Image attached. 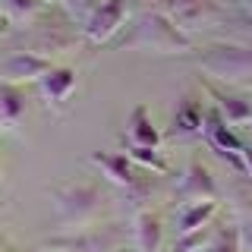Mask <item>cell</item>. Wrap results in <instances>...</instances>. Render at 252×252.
I'll use <instances>...</instances> for the list:
<instances>
[{
  "label": "cell",
  "mask_w": 252,
  "mask_h": 252,
  "mask_svg": "<svg viewBox=\"0 0 252 252\" xmlns=\"http://www.w3.org/2000/svg\"><path fill=\"white\" fill-rule=\"evenodd\" d=\"M3 29H6V13H3V6H0V35H3Z\"/></svg>",
  "instance_id": "cell-27"
},
{
  "label": "cell",
  "mask_w": 252,
  "mask_h": 252,
  "mask_svg": "<svg viewBox=\"0 0 252 252\" xmlns=\"http://www.w3.org/2000/svg\"><path fill=\"white\" fill-rule=\"evenodd\" d=\"M60 227H92L104 211V189L98 180H69L51 189Z\"/></svg>",
  "instance_id": "cell-2"
},
{
  "label": "cell",
  "mask_w": 252,
  "mask_h": 252,
  "mask_svg": "<svg viewBox=\"0 0 252 252\" xmlns=\"http://www.w3.org/2000/svg\"><path fill=\"white\" fill-rule=\"evenodd\" d=\"M218 215V202H192V205H177V236L202 230L211 224Z\"/></svg>",
  "instance_id": "cell-17"
},
{
  "label": "cell",
  "mask_w": 252,
  "mask_h": 252,
  "mask_svg": "<svg viewBox=\"0 0 252 252\" xmlns=\"http://www.w3.org/2000/svg\"><path fill=\"white\" fill-rule=\"evenodd\" d=\"M164 13H167L186 35H192L195 29L220 22L227 16V6L220 3V0H164Z\"/></svg>",
  "instance_id": "cell-6"
},
{
  "label": "cell",
  "mask_w": 252,
  "mask_h": 252,
  "mask_svg": "<svg viewBox=\"0 0 252 252\" xmlns=\"http://www.w3.org/2000/svg\"><path fill=\"white\" fill-rule=\"evenodd\" d=\"M202 73H208L211 79L224 85H243L252 82V41L240 44V41H218L208 44L195 54Z\"/></svg>",
  "instance_id": "cell-3"
},
{
  "label": "cell",
  "mask_w": 252,
  "mask_h": 252,
  "mask_svg": "<svg viewBox=\"0 0 252 252\" xmlns=\"http://www.w3.org/2000/svg\"><path fill=\"white\" fill-rule=\"evenodd\" d=\"M202 139L208 142V148L211 152H218L220 158H227V161L233 164L236 170L243 173V142L240 136L233 132V126L224 120V117L218 114V107H205V123H202Z\"/></svg>",
  "instance_id": "cell-8"
},
{
  "label": "cell",
  "mask_w": 252,
  "mask_h": 252,
  "mask_svg": "<svg viewBox=\"0 0 252 252\" xmlns=\"http://www.w3.org/2000/svg\"><path fill=\"white\" fill-rule=\"evenodd\" d=\"M236 230H240V243H243V252H252V211H249V215L240 220V227H236Z\"/></svg>",
  "instance_id": "cell-24"
},
{
  "label": "cell",
  "mask_w": 252,
  "mask_h": 252,
  "mask_svg": "<svg viewBox=\"0 0 252 252\" xmlns=\"http://www.w3.org/2000/svg\"><path fill=\"white\" fill-rule=\"evenodd\" d=\"M249 129H252V120H249Z\"/></svg>",
  "instance_id": "cell-30"
},
{
  "label": "cell",
  "mask_w": 252,
  "mask_h": 252,
  "mask_svg": "<svg viewBox=\"0 0 252 252\" xmlns=\"http://www.w3.org/2000/svg\"><path fill=\"white\" fill-rule=\"evenodd\" d=\"M243 6H246V13H249V19H252V0H240Z\"/></svg>",
  "instance_id": "cell-28"
},
{
  "label": "cell",
  "mask_w": 252,
  "mask_h": 252,
  "mask_svg": "<svg viewBox=\"0 0 252 252\" xmlns=\"http://www.w3.org/2000/svg\"><path fill=\"white\" fill-rule=\"evenodd\" d=\"M129 6H132V0H104V3H101L98 10H94L92 19L82 26L85 38H89V41H94V44L110 41V38H114L117 32L123 29Z\"/></svg>",
  "instance_id": "cell-11"
},
{
  "label": "cell",
  "mask_w": 252,
  "mask_h": 252,
  "mask_svg": "<svg viewBox=\"0 0 252 252\" xmlns=\"http://www.w3.org/2000/svg\"><path fill=\"white\" fill-rule=\"evenodd\" d=\"M126 145H145V148H158L161 145V132L158 126L152 123V114H148L145 104H136L126 120V136H123Z\"/></svg>",
  "instance_id": "cell-15"
},
{
  "label": "cell",
  "mask_w": 252,
  "mask_h": 252,
  "mask_svg": "<svg viewBox=\"0 0 252 252\" xmlns=\"http://www.w3.org/2000/svg\"><path fill=\"white\" fill-rule=\"evenodd\" d=\"M76 44H79V22L69 19L66 13H60L57 19L35 22L32 32L26 35V47H19V51H32V54H41V57L51 60V54L73 51Z\"/></svg>",
  "instance_id": "cell-4"
},
{
  "label": "cell",
  "mask_w": 252,
  "mask_h": 252,
  "mask_svg": "<svg viewBox=\"0 0 252 252\" xmlns=\"http://www.w3.org/2000/svg\"><path fill=\"white\" fill-rule=\"evenodd\" d=\"M60 3H63V13H66L69 19H76L79 26H85L104 0H60Z\"/></svg>",
  "instance_id": "cell-22"
},
{
  "label": "cell",
  "mask_w": 252,
  "mask_h": 252,
  "mask_svg": "<svg viewBox=\"0 0 252 252\" xmlns=\"http://www.w3.org/2000/svg\"><path fill=\"white\" fill-rule=\"evenodd\" d=\"M126 155L139 164V167H148L155 173H167V161L158 148H145V145H126Z\"/></svg>",
  "instance_id": "cell-19"
},
{
  "label": "cell",
  "mask_w": 252,
  "mask_h": 252,
  "mask_svg": "<svg viewBox=\"0 0 252 252\" xmlns=\"http://www.w3.org/2000/svg\"><path fill=\"white\" fill-rule=\"evenodd\" d=\"M202 85H205V92L211 94L218 114L224 117L227 123H230V126H249V120H252V101L240 98V94H230V92L218 89V85H211V82H202Z\"/></svg>",
  "instance_id": "cell-14"
},
{
  "label": "cell",
  "mask_w": 252,
  "mask_h": 252,
  "mask_svg": "<svg viewBox=\"0 0 252 252\" xmlns=\"http://www.w3.org/2000/svg\"><path fill=\"white\" fill-rule=\"evenodd\" d=\"M120 47L155 51V54H192L195 41L164 10H155V13H139L132 19L129 32L120 38Z\"/></svg>",
  "instance_id": "cell-1"
},
{
  "label": "cell",
  "mask_w": 252,
  "mask_h": 252,
  "mask_svg": "<svg viewBox=\"0 0 252 252\" xmlns=\"http://www.w3.org/2000/svg\"><path fill=\"white\" fill-rule=\"evenodd\" d=\"M44 252H57V249H44Z\"/></svg>",
  "instance_id": "cell-29"
},
{
  "label": "cell",
  "mask_w": 252,
  "mask_h": 252,
  "mask_svg": "<svg viewBox=\"0 0 252 252\" xmlns=\"http://www.w3.org/2000/svg\"><path fill=\"white\" fill-rule=\"evenodd\" d=\"M139 13H155V10H164V0H132Z\"/></svg>",
  "instance_id": "cell-25"
},
{
  "label": "cell",
  "mask_w": 252,
  "mask_h": 252,
  "mask_svg": "<svg viewBox=\"0 0 252 252\" xmlns=\"http://www.w3.org/2000/svg\"><path fill=\"white\" fill-rule=\"evenodd\" d=\"M126 243V230L120 224H92L79 233L69 236H54L44 243V249H57V252H120Z\"/></svg>",
  "instance_id": "cell-5"
},
{
  "label": "cell",
  "mask_w": 252,
  "mask_h": 252,
  "mask_svg": "<svg viewBox=\"0 0 252 252\" xmlns=\"http://www.w3.org/2000/svg\"><path fill=\"white\" fill-rule=\"evenodd\" d=\"M243 177H252V145H246L243 148Z\"/></svg>",
  "instance_id": "cell-26"
},
{
  "label": "cell",
  "mask_w": 252,
  "mask_h": 252,
  "mask_svg": "<svg viewBox=\"0 0 252 252\" xmlns=\"http://www.w3.org/2000/svg\"><path fill=\"white\" fill-rule=\"evenodd\" d=\"M89 161L94 164V167H101V173H104L110 183L123 186L129 195H136V199H145V195H148L145 180L139 177L142 167L126 152H94Z\"/></svg>",
  "instance_id": "cell-7"
},
{
  "label": "cell",
  "mask_w": 252,
  "mask_h": 252,
  "mask_svg": "<svg viewBox=\"0 0 252 252\" xmlns=\"http://www.w3.org/2000/svg\"><path fill=\"white\" fill-rule=\"evenodd\" d=\"M44 0H3V6L10 10V16H16V19H26V16H35L38 10H41Z\"/></svg>",
  "instance_id": "cell-23"
},
{
  "label": "cell",
  "mask_w": 252,
  "mask_h": 252,
  "mask_svg": "<svg viewBox=\"0 0 252 252\" xmlns=\"http://www.w3.org/2000/svg\"><path fill=\"white\" fill-rule=\"evenodd\" d=\"M132 246H136V252H161L164 246L161 215H155L152 208H139L132 215Z\"/></svg>",
  "instance_id": "cell-13"
},
{
  "label": "cell",
  "mask_w": 252,
  "mask_h": 252,
  "mask_svg": "<svg viewBox=\"0 0 252 252\" xmlns=\"http://www.w3.org/2000/svg\"><path fill=\"white\" fill-rule=\"evenodd\" d=\"M0 252H3V249H0Z\"/></svg>",
  "instance_id": "cell-31"
},
{
  "label": "cell",
  "mask_w": 252,
  "mask_h": 252,
  "mask_svg": "<svg viewBox=\"0 0 252 252\" xmlns=\"http://www.w3.org/2000/svg\"><path fill=\"white\" fill-rule=\"evenodd\" d=\"M177 205H192V202H218V183L215 173H211L199 158H189L183 177H180V186L173 192Z\"/></svg>",
  "instance_id": "cell-9"
},
{
  "label": "cell",
  "mask_w": 252,
  "mask_h": 252,
  "mask_svg": "<svg viewBox=\"0 0 252 252\" xmlns=\"http://www.w3.org/2000/svg\"><path fill=\"white\" fill-rule=\"evenodd\" d=\"M202 123H205V104L195 101L192 94H186L177 104V114H173V139H189V136H202Z\"/></svg>",
  "instance_id": "cell-16"
},
{
  "label": "cell",
  "mask_w": 252,
  "mask_h": 252,
  "mask_svg": "<svg viewBox=\"0 0 252 252\" xmlns=\"http://www.w3.org/2000/svg\"><path fill=\"white\" fill-rule=\"evenodd\" d=\"M54 63L32 51H13L0 60V82L26 85V82H41V76L51 69Z\"/></svg>",
  "instance_id": "cell-10"
},
{
  "label": "cell",
  "mask_w": 252,
  "mask_h": 252,
  "mask_svg": "<svg viewBox=\"0 0 252 252\" xmlns=\"http://www.w3.org/2000/svg\"><path fill=\"white\" fill-rule=\"evenodd\" d=\"M38 89H41V98H44L47 107L63 110V107H66V101H69V94L76 92V69H69V66H51L41 76Z\"/></svg>",
  "instance_id": "cell-12"
},
{
  "label": "cell",
  "mask_w": 252,
  "mask_h": 252,
  "mask_svg": "<svg viewBox=\"0 0 252 252\" xmlns=\"http://www.w3.org/2000/svg\"><path fill=\"white\" fill-rule=\"evenodd\" d=\"M215 236V227H202V230H192V233H183L177 236V243L170 246V252H202L205 246H208V240Z\"/></svg>",
  "instance_id": "cell-21"
},
{
  "label": "cell",
  "mask_w": 252,
  "mask_h": 252,
  "mask_svg": "<svg viewBox=\"0 0 252 252\" xmlns=\"http://www.w3.org/2000/svg\"><path fill=\"white\" fill-rule=\"evenodd\" d=\"M202 252H243L240 230L236 227H220V230H215V236L208 240V246Z\"/></svg>",
  "instance_id": "cell-20"
},
{
  "label": "cell",
  "mask_w": 252,
  "mask_h": 252,
  "mask_svg": "<svg viewBox=\"0 0 252 252\" xmlns=\"http://www.w3.org/2000/svg\"><path fill=\"white\" fill-rule=\"evenodd\" d=\"M26 92L22 85L13 82H0V126H19L22 117H26Z\"/></svg>",
  "instance_id": "cell-18"
}]
</instances>
